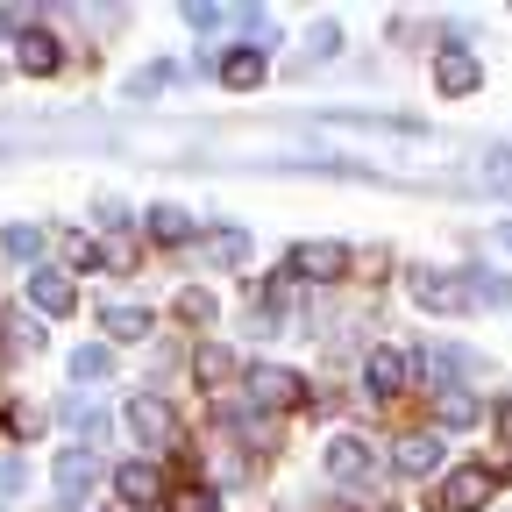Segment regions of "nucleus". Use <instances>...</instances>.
<instances>
[{
  "label": "nucleus",
  "mask_w": 512,
  "mask_h": 512,
  "mask_svg": "<svg viewBox=\"0 0 512 512\" xmlns=\"http://www.w3.org/2000/svg\"><path fill=\"white\" fill-rule=\"evenodd\" d=\"M121 420H128V434L150 441V448H171V441H178V413H171L157 392H136V399L121 406Z\"/></svg>",
  "instance_id": "obj_1"
},
{
  "label": "nucleus",
  "mask_w": 512,
  "mask_h": 512,
  "mask_svg": "<svg viewBox=\"0 0 512 512\" xmlns=\"http://www.w3.org/2000/svg\"><path fill=\"white\" fill-rule=\"evenodd\" d=\"M406 285H413V299H420L427 313H463V299H470L463 278H448V271H434V264H413Z\"/></svg>",
  "instance_id": "obj_2"
},
{
  "label": "nucleus",
  "mask_w": 512,
  "mask_h": 512,
  "mask_svg": "<svg viewBox=\"0 0 512 512\" xmlns=\"http://www.w3.org/2000/svg\"><path fill=\"white\" fill-rule=\"evenodd\" d=\"M249 399L271 406V413H285V406L306 399V384H299V370H285V363H256V370H249Z\"/></svg>",
  "instance_id": "obj_3"
},
{
  "label": "nucleus",
  "mask_w": 512,
  "mask_h": 512,
  "mask_svg": "<svg viewBox=\"0 0 512 512\" xmlns=\"http://www.w3.org/2000/svg\"><path fill=\"white\" fill-rule=\"evenodd\" d=\"M491 484H498V477H491L484 463H463V470H448V477H441L434 498H441V512H477V505L491 498Z\"/></svg>",
  "instance_id": "obj_4"
},
{
  "label": "nucleus",
  "mask_w": 512,
  "mask_h": 512,
  "mask_svg": "<svg viewBox=\"0 0 512 512\" xmlns=\"http://www.w3.org/2000/svg\"><path fill=\"white\" fill-rule=\"evenodd\" d=\"M93 477H100V463H93V448H64L57 456V470H50V484H57V505L72 512L86 491H93Z\"/></svg>",
  "instance_id": "obj_5"
},
{
  "label": "nucleus",
  "mask_w": 512,
  "mask_h": 512,
  "mask_svg": "<svg viewBox=\"0 0 512 512\" xmlns=\"http://www.w3.org/2000/svg\"><path fill=\"white\" fill-rule=\"evenodd\" d=\"M342 271H349V249H342V242H299V249H292V278L328 285V278H342Z\"/></svg>",
  "instance_id": "obj_6"
},
{
  "label": "nucleus",
  "mask_w": 512,
  "mask_h": 512,
  "mask_svg": "<svg viewBox=\"0 0 512 512\" xmlns=\"http://www.w3.org/2000/svg\"><path fill=\"white\" fill-rule=\"evenodd\" d=\"M477 79H484V72H477V57H470L463 43H448V50L434 57V86H441L448 100H463V93H477Z\"/></svg>",
  "instance_id": "obj_7"
},
{
  "label": "nucleus",
  "mask_w": 512,
  "mask_h": 512,
  "mask_svg": "<svg viewBox=\"0 0 512 512\" xmlns=\"http://www.w3.org/2000/svg\"><path fill=\"white\" fill-rule=\"evenodd\" d=\"M363 377H370V392H377V399H392V392H406V377H413V356L384 342V349H370Z\"/></svg>",
  "instance_id": "obj_8"
},
{
  "label": "nucleus",
  "mask_w": 512,
  "mask_h": 512,
  "mask_svg": "<svg viewBox=\"0 0 512 512\" xmlns=\"http://www.w3.org/2000/svg\"><path fill=\"white\" fill-rule=\"evenodd\" d=\"M29 306H36V313H50V320H64V313L79 306L72 271H36V278H29Z\"/></svg>",
  "instance_id": "obj_9"
},
{
  "label": "nucleus",
  "mask_w": 512,
  "mask_h": 512,
  "mask_svg": "<svg viewBox=\"0 0 512 512\" xmlns=\"http://www.w3.org/2000/svg\"><path fill=\"white\" fill-rule=\"evenodd\" d=\"M15 64H22L29 79H50L57 64H64V43H57L50 29H22V43H15Z\"/></svg>",
  "instance_id": "obj_10"
},
{
  "label": "nucleus",
  "mask_w": 512,
  "mask_h": 512,
  "mask_svg": "<svg viewBox=\"0 0 512 512\" xmlns=\"http://www.w3.org/2000/svg\"><path fill=\"white\" fill-rule=\"evenodd\" d=\"M392 463H399V477H427V470H441V434H399Z\"/></svg>",
  "instance_id": "obj_11"
},
{
  "label": "nucleus",
  "mask_w": 512,
  "mask_h": 512,
  "mask_svg": "<svg viewBox=\"0 0 512 512\" xmlns=\"http://www.w3.org/2000/svg\"><path fill=\"white\" fill-rule=\"evenodd\" d=\"M328 477H335V484L370 477V448H363V434H335V441H328Z\"/></svg>",
  "instance_id": "obj_12"
},
{
  "label": "nucleus",
  "mask_w": 512,
  "mask_h": 512,
  "mask_svg": "<svg viewBox=\"0 0 512 512\" xmlns=\"http://www.w3.org/2000/svg\"><path fill=\"white\" fill-rule=\"evenodd\" d=\"M114 484H121L128 505H157V498H164V470H157V463H121Z\"/></svg>",
  "instance_id": "obj_13"
},
{
  "label": "nucleus",
  "mask_w": 512,
  "mask_h": 512,
  "mask_svg": "<svg viewBox=\"0 0 512 512\" xmlns=\"http://www.w3.org/2000/svg\"><path fill=\"white\" fill-rule=\"evenodd\" d=\"M221 86L256 93V86H264V50H228V57H221Z\"/></svg>",
  "instance_id": "obj_14"
},
{
  "label": "nucleus",
  "mask_w": 512,
  "mask_h": 512,
  "mask_svg": "<svg viewBox=\"0 0 512 512\" xmlns=\"http://www.w3.org/2000/svg\"><path fill=\"white\" fill-rule=\"evenodd\" d=\"M100 328H107V342H143V335H150V313H143V306H107Z\"/></svg>",
  "instance_id": "obj_15"
},
{
  "label": "nucleus",
  "mask_w": 512,
  "mask_h": 512,
  "mask_svg": "<svg viewBox=\"0 0 512 512\" xmlns=\"http://www.w3.org/2000/svg\"><path fill=\"white\" fill-rule=\"evenodd\" d=\"M207 256H214L221 271H242L249 264V235L242 228H207Z\"/></svg>",
  "instance_id": "obj_16"
},
{
  "label": "nucleus",
  "mask_w": 512,
  "mask_h": 512,
  "mask_svg": "<svg viewBox=\"0 0 512 512\" xmlns=\"http://www.w3.org/2000/svg\"><path fill=\"white\" fill-rule=\"evenodd\" d=\"M192 370H200V384L214 392V384H228L235 377V349H221V342H207L200 356H192Z\"/></svg>",
  "instance_id": "obj_17"
},
{
  "label": "nucleus",
  "mask_w": 512,
  "mask_h": 512,
  "mask_svg": "<svg viewBox=\"0 0 512 512\" xmlns=\"http://www.w3.org/2000/svg\"><path fill=\"white\" fill-rule=\"evenodd\" d=\"M150 242H192V214L185 207H150Z\"/></svg>",
  "instance_id": "obj_18"
},
{
  "label": "nucleus",
  "mask_w": 512,
  "mask_h": 512,
  "mask_svg": "<svg viewBox=\"0 0 512 512\" xmlns=\"http://www.w3.org/2000/svg\"><path fill=\"white\" fill-rule=\"evenodd\" d=\"M107 370H114V363H107V349H100V342H86V349H72V377H79V384H100Z\"/></svg>",
  "instance_id": "obj_19"
},
{
  "label": "nucleus",
  "mask_w": 512,
  "mask_h": 512,
  "mask_svg": "<svg viewBox=\"0 0 512 512\" xmlns=\"http://www.w3.org/2000/svg\"><path fill=\"white\" fill-rule=\"evenodd\" d=\"M164 512H221V498H214L207 484H185V491L164 498Z\"/></svg>",
  "instance_id": "obj_20"
},
{
  "label": "nucleus",
  "mask_w": 512,
  "mask_h": 512,
  "mask_svg": "<svg viewBox=\"0 0 512 512\" xmlns=\"http://www.w3.org/2000/svg\"><path fill=\"white\" fill-rule=\"evenodd\" d=\"M57 249H64V264H72V271H100V242L93 235H64Z\"/></svg>",
  "instance_id": "obj_21"
},
{
  "label": "nucleus",
  "mask_w": 512,
  "mask_h": 512,
  "mask_svg": "<svg viewBox=\"0 0 512 512\" xmlns=\"http://www.w3.org/2000/svg\"><path fill=\"white\" fill-rule=\"evenodd\" d=\"M171 79H178V64H143V72L128 79V93H136V100H150V93H164Z\"/></svg>",
  "instance_id": "obj_22"
},
{
  "label": "nucleus",
  "mask_w": 512,
  "mask_h": 512,
  "mask_svg": "<svg viewBox=\"0 0 512 512\" xmlns=\"http://www.w3.org/2000/svg\"><path fill=\"white\" fill-rule=\"evenodd\" d=\"M178 320H214V292L207 285H185L178 292Z\"/></svg>",
  "instance_id": "obj_23"
},
{
  "label": "nucleus",
  "mask_w": 512,
  "mask_h": 512,
  "mask_svg": "<svg viewBox=\"0 0 512 512\" xmlns=\"http://www.w3.org/2000/svg\"><path fill=\"white\" fill-rule=\"evenodd\" d=\"M477 420V399L470 392H441V427H470Z\"/></svg>",
  "instance_id": "obj_24"
},
{
  "label": "nucleus",
  "mask_w": 512,
  "mask_h": 512,
  "mask_svg": "<svg viewBox=\"0 0 512 512\" xmlns=\"http://www.w3.org/2000/svg\"><path fill=\"white\" fill-rule=\"evenodd\" d=\"M185 22H192V29H221V22H235V15H228V8H214V0H192Z\"/></svg>",
  "instance_id": "obj_25"
},
{
  "label": "nucleus",
  "mask_w": 512,
  "mask_h": 512,
  "mask_svg": "<svg viewBox=\"0 0 512 512\" xmlns=\"http://www.w3.org/2000/svg\"><path fill=\"white\" fill-rule=\"evenodd\" d=\"M36 249H43V228L15 221V228H8V256H36Z\"/></svg>",
  "instance_id": "obj_26"
},
{
  "label": "nucleus",
  "mask_w": 512,
  "mask_h": 512,
  "mask_svg": "<svg viewBox=\"0 0 512 512\" xmlns=\"http://www.w3.org/2000/svg\"><path fill=\"white\" fill-rule=\"evenodd\" d=\"M470 292H477V299H491V306H505V299H512V285H505L498 271H477V278H470Z\"/></svg>",
  "instance_id": "obj_27"
},
{
  "label": "nucleus",
  "mask_w": 512,
  "mask_h": 512,
  "mask_svg": "<svg viewBox=\"0 0 512 512\" xmlns=\"http://www.w3.org/2000/svg\"><path fill=\"white\" fill-rule=\"evenodd\" d=\"M64 420H72L86 441H93V434H107V413H93V406H64Z\"/></svg>",
  "instance_id": "obj_28"
},
{
  "label": "nucleus",
  "mask_w": 512,
  "mask_h": 512,
  "mask_svg": "<svg viewBox=\"0 0 512 512\" xmlns=\"http://www.w3.org/2000/svg\"><path fill=\"white\" fill-rule=\"evenodd\" d=\"M335 43H342V29L328 22V29H313V43H306V57H335Z\"/></svg>",
  "instance_id": "obj_29"
},
{
  "label": "nucleus",
  "mask_w": 512,
  "mask_h": 512,
  "mask_svg": "<svg viewBox=\"0 0 512 512\" xmlns=\"http://www.w3.org/2000/svg\"><path fill=\"white\" fill-rule=\"evenodd\" d=\"M8 491H22V463H0V498Z\"/></svg>",
  "instance_id": "obj_30"
},
{
  "label": "nucleus",
  "mask_w": 512,
  "mask_h": 512,
  "mask_svg": "<svg viewBox=\"0 0 512 512\" xmlns=\"http://www.w3.org/2000/svg\"><path fill=\"white\" fill-rule=\"evenodd\" d=\"M498 441H505V448H512V399H505V406H498Z\"/></svg>",
  "instance_id": "obj_31"
},
{
  "label": "nucleus",
  "mask_w": 512,
  "mask_h": 512,
  "mask_svg": "<svg viewBox=\"0 0 512 512\" xmlns=\"http://www.w3.org/2000/svg\"><path fill=\"white\" fill-rule=\"evenodd\" d=\"M498 242H505V249H512V221H505V228H498Z\"/></svg>",
  "instance_id": "obj_32"
}]
</instances>
